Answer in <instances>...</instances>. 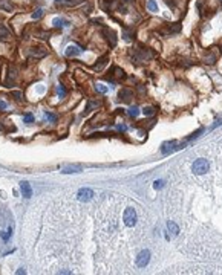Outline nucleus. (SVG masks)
<instances>
[{
	"label": "nucleus",
	"mask_w": 222,
	"mask_h": 275,
	"mask_svg": "<svg viewBox=\"0 0 222 275\" xmlns=\"http://www.w3.org/2000/svg\"><path fill=\"white\" fill-rule=\"evenodd\" d=\"M136 219H138V216H136L135 208L129 206V208H126V209H124V214H123V222H124V225H126V226H129V228L135 226V225H136Z\"/></svg>",
	"instance_id": "1"
},
{
	"label": "nucleus",
	"mask_w": 222,
	"mask_h": 275,
	"mask_svg": "<svg viewBox=\"0 0 222 275\" xmlns=\"http://www.w3.org/2000/svg\"><path fill=\"white\" fill-rule=\"evenodd\" d=\"M208 161L207 159H196L195 162H193V165H191V170H193V173L195 174H205L207 171H208Z\"/></svg>",
	"instance_id": "2"
},
{
	"label": "nucleus",
	"mask_w": 222,
	"mask_h": 275,
	"mask_svg": "<svg viewBox=\"0 0 222 275\" xmlns=\"http://www.w3.org/2000/svg\"><path fill=\"white\" fill-rule=\"evenodd\" d=\"M149 261H150V252H149L147 249H143L136 255V260H135V263H136L138 268H146L149 264Z\"/></svg>",
	"instance_id": "3"
},
{
	"label": "nucleus",
	"mask_w": 222,
	"mask_h": 275,
	"mask_svg": "<svg viewBox=\"0 0 222 275\" xmlns=\"http://www.w3.org/2000/svg\"><path fill=\"white\" fill-rule=\"evenodd\" d=\"M93 197V191L91 188H81L77 191V200L80 202H89Z\"/></svg>",
	"instance_id": "4"
},
{
	"label": "nucleus",
	"mask_w": 222,
	"mask_h": 275,
	"mask_svg": "<svg viewBox=\"0 0 222 275\" xmlns=\"http://www.w3.org/2000/svg\"><path fill=\"white\" fill-rule=\"evenodd\" d=\"M81 52H83V49H81L80 46H77V44H71V46H68V48H66V51H64L66 57H77V55H80Z\"/></svg>",
	"instance_id": "5"
},
{
	"label": "nucleus",
	"mask_w": 222,
	"mask_h": 275,
	"mask_svg": "<svg viewBox=\"0 0 222 275\" xmlns=\"http://www.w3.org/2000/svg\"><path fill=\"white\" fill-rule=\"evenodd\" d=\"M20 190H21L23 197L29 199V197L32 196V190H31V185H29V182H21V183H20Z\"/></svg>",
	"instance_id": "6"
},
{
	"label": "nucleus",
	"mask_w": 222,
	"mask_h": 275,
	"mask_svg": "<svg viewBox=\"0 0 222 275\" xmlns=\"http://www.w3.org/2000/svg\"><path fill=\"white\" fill-rule=\"evenodd\" d=\"M118 96H120V99L129 103L130 99H132V96H133V93H132V90H129V89H123V90L118 93Z\"/></svg>",
	"instance_id": "7"
},
{
	"label": "nucleus",
	"mask_w": 222,
	"mask_h": 275,
	"mask_svg": "<svg viewBox=\"0 0 222 275\" xmlns=\"http://www.w3.org/2000/svg\"><path fill=\"white\" fill-rule=\"evenodd\" d=\"M167 231L175 237V236H178V232H179V228H178V225L175 223V222H168L167 223Z\"/></svg>",
	"instance_id": "8"
},
{
	"label": "nucleus",
	"mask_w": 222,
	"mask_h": 275,
	"mask_svg": "<svg viewBox=\"0 0 222 275\" xmlns=\"http://www.w3.org/2000/svg\"><path fill=\"white\" fill-rule=\"evenodd\" d=\"M175 150V142L172 141V142H164L163 147H161V151L164 153V154H168V153H172Z\"/></svg>",
	"instance_id": "9"
},
{
	"label": "nucleus",
	"mask_w": 222,
	"mask_h": 275,
	"mask_svg": "<svg viewBox=\"0 0 222 275\" xmlns=\"http://www.w3.org/2000/svg\"><path fill=\"white\" fill-rule=\"evenodd\" d=\"M31 54L34 55V57H37V58H41V57H45V55H46V51H45V49H41V48H34V49L31 51Z\"/></svg>",
	"instance_id": "10"
},
{
	"label": "nucleus",
	"mask_w": 222,
	"mask_h": 275,
	"mask_svg": "<svg viewBox=\"0 0 222 275\" xmlns=\"http://www.w3.org/2000/svg\"><path fill=\"white\" fill-rule=\"evenodd\" d=\"M0 8L5 11H12V5L8 0H0Z\"/></svg>",
	"instance_id": "11"
},
{
	"label": "nucleus",
	"mask_w": 222,
	"mask_h": 275,
	"mask_svg": "<svg viewBox=\"0 0 222 275\" xmlns=\"http://www.w3.org/2000/svg\"><path fill=\"white\" fill-rule=\"evenodd\" d=\"M147 8L152 11V12H156V11H158V5H156V2H155V0H149Z\"/></svg>",
	"instance_id": "12"
},
{
	"label": "nucleus",
	"mask_w": 222,
	"mask_h": 275,
	"mask_svg": "<svg viewBox=\"0 0 222 275\" xmlns=\"http://www.w3.org/2000/svg\"><path fill=\"white\" fill-rule=\"evenodd\" d=\"M81 171V167H68L63 170V173H78Z\"/></svg>",
	"instance_id": "13"
},
{
	"label": "nucleus",
	"mask_w": 222,
	"mask_h": 275,
	"mask_svg": "<svg viewBox=\"0 0 222 275\" xmlns=\"http://www.w3.org/2000/svg\"><path fill=\"white\" fill-rule=\"evenodd\" d=\"M139 115V109L135 106V107H130L129 109V116H132V118H136Z\"/></svg>",
	"instance_id": "14"
},
{
	"label": "nucleus",
	"mask_w": 222,
	"mask_h": 275,
	"mask_svg": "<svg viewBox=\"0 0 222 275\" xmlns=\"http://www.w3.org/2000/svg\"><path fill=\"white\" fill-rule=\"evenodd\" d=\"M45 116H46V119H48V121H51V122H55V121H57V115H54V113L46 112V113H45Z\"/></svg>",
	"instance_id": "15"
},
{
	"label": "nucleus",
	"mask_w": 222,
	"mask_h": 275,
	"mask_svg": "<svg viewBox=\"0 0 222 275\" xmlns=\"http://www.w3.org/2000/svg\"><path fill=\"white\" fill-rule=\"evenodd\" d=\"M41 17H43V9H40V8H38V9H35V11H34V14H32V18L38 20V18H41Z\"/></svg>",
	"instance_id": "16"
},
{
	"label": "nucleus",
	"mask_w": 222,
	"mask_h": 275,
	"mask_svg": "<svg viewBox=\"0 0 222 275\" xmlns=\"http://www.w3.org/2000/svg\"><path fill=\"white\" fill-rule=\"evenodd\" d=\"M100 106V101H89L87 103V107H86V110H92L93 107H98Z\"/></svg>",
	"instance_id": "17"
},
{
	"label": "nucleus",
	"mask_w": 222,
	"mask_h": 275,
	"mask_svg": "<svg viewBox=\"0 0 222 275\" xmlns=\"http://www.w3.org/2000/svg\"><path fill=\"white\" fill-rule=\"evenodd\" d=\"M106 63H107V61H106V58H101V60H100V63H97V64H95V69L101 71V69H103V66H104Z\"/></svg>",
	"instance_id": "18"
},
{
	"label": "nucleus",
	"mask_w": 222,
	"mask_h": 275,
	"mask_svg": "<svg viewBox=\"0 0 222 275\" xmlns=\"http://www.w3.org/2000/svg\"><path fill=\"white\" fill-rule=\"evenodd\" d=\"M95 89L100 92V93H106V92H107V87H106L104 84H97V86H95Z\"/></svg>",
	"instance_id": "19"
},
{
	"label": "nucleus",
	"mask_w": 222,
	"mask_h": 275,
	"mask_svg": "<svg viewBox=\"0 0 222 275\" xmlns=\"http://www.w3.org/2000/svg\"><path fill=\"white\" fill-rule=\"evenodd\" d=\"M0 35L3 37V38H6V37H9V32H8V29H6L5 26H0Z\"/></svg>",
	"instance_id": "20"
},
{
	"label": "nucleus",
	"mask_w": 222,
	"mask_h": 275,
	"mask_svg": "<svg viewBox=\"0 0 222 275\" xmlns=\"http://www.w3.org/2000/svg\"><path fill=\"white\" fill-rule=\"evenodd\" d=\"M57 93H58V96H61V98H63V96L66 95V90H64V87H63V86H58V87H57Z\"/></svg>",
	"instance_id": "21"
},
{
	"label": "nucleus",
	"mask_w": 222,
	"mask_h": 275,
	"mask_svg": "<svg viewBox=\"0 0 222 275\" xmlns=\"http://www.w3.org/2000/svg\"><path fill=\"white\" fill-rule=\"evenodd\" d=\"M25 122H28V124H31V122H34V116H32L31 113H28V115H25Z\"/></svg>",
	"instance_id": "22"
},
{
	"label": "nucleus",
	"mask_w": 222,
	"mask_h": 275,
	"mask_svg": "<svg viewBox=\"0 0 222 275\" xmlns=\"http://www.w3.org/2000/svg\"><path fill=\"white\" fill-rule=\"evenodd\" d=\"M143 113H144L146 116H150V115H153V109H152V107H144V109H143Z\"/></svg>",
	"instance_id": "23"
},
{
	"label": "nucleus",
	"mask_w": 222,
	"mask_h": 275,
	"mask_svg": "<svg viewBox=\"0 0 222 275\" xmlns=\"http://www.w3.org/2000/svg\"><path fill=\"white\" fill-rule=\"evenodd\" d=\"M52 23H54V26H57V28H60V26H61V25H63V21H61V18H54V21H52Z\"/></svg>",
	"instance_id": "24"
},
{
	"label": "nucleus",
	"mask_w": 222,
	"mask_h": 275,
	"mask_svg": "<svg viewBox=\"0 0 222 275\" xmlns=\"http://www.w3.org/2000/svg\"><path fill=\"white\" fill-rule=\"evenodd\" d=\"M163 181H156V182H155V185H153V186H155V188H156V190H159V188H163Z\"/></svg>",
	"instance_id": "25"
},
{
	"label": "nucleus",
	"mask_w": 222,
	"mask_h": 275,
	"mask_svg": "<svg viewBox=\"0 0 222 275\" xmlns=\"http://www.w3.org/2000/svg\"><path fill=\"white\" fill-rule=\"evenodd\" d=\"M12 95L16 96L17 101H21V93H20V92H12Z\"/></svg>",
	"instance_id": "26"
},
{
	"label": "nucleus",
	"mask_w": 222,
	"mask_h": 275,
	"mask_svg": "<svg viewBox=\"0 0 222 275\" xmlns=\"http://www.w3.org/2000/svg\"><path fill=\"white\" fill-rule=\"evenodd\" d=\"M80 2H81V0H68L66 3H68V5H78Z\"/></svg>",
	"instance_id": "27"
},
{
	"label": "nucleus",
	"mask_w": 222,
	"mask_h": 275,
	"mask_svg": "<svg viewBox=\"0 0 222 275\" xmlns=\"http://www.w3.org/2000/svg\"><path fill=\"white\" fill-rule=\"evenodd\" d=\"M118 130H120V131H126V126H124V124H120V126H118Z\"/></svg>",
	"instance_id": "28"
},
{
	"label": "nucleus",
	"mask_w": 222,
	"mask_h": 275,
	"mask_svg": "<svg viewBox=\"0 0 222 275\" xmlns=\"http://www.w3.org/2000/svg\"><path fill=\"white\" fill-rule=\"evenodd\" d=\"M0 109H6V103L5 101H0Z\"/></svg>",
	"instance_id": "29"
},
{
	"label": "nucleus",
	"mask_w": 222,
	"mask_h": 275,
	"mask_svg": "<svg viewBox=\"0 0 222 275\" xmlns=\"http://www.w3.org/2000/svg\"><path fill=\"white\" fill-rule=\"evenodd\" d=\"M17 274H25V269H23V268H20L19 271H17Z\"/></svg>",
	"instance_id": "30"
}]
</instances>
